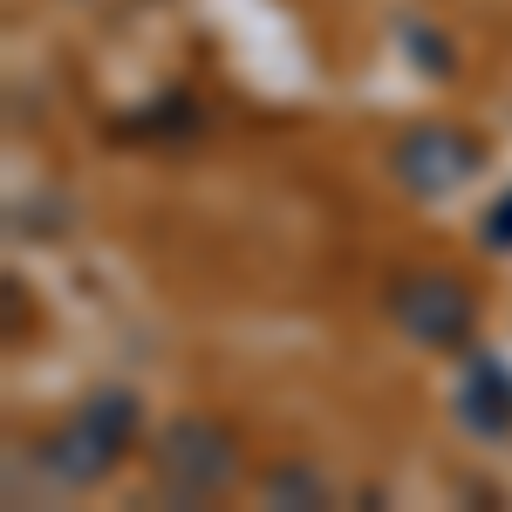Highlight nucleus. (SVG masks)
Returning a JSON list of instances; mask_svg holds the SVG:
<instances>
[{
  "instance_id": "f03ea898",
  "label": "nucleus",
  "mask_w": 512,
  "mask_h": 512,
  "mask_svg": "<svg viewBox=\"0 0 512 512\" xmlns=\"http://www.w3.org/2000/svg\"><path fill=\"white\" fill-rule=\"evenodd\" d=\"M151 478L171 506H212L239 485V431L226 417L185 410L171 417L151 444Z\"/></svg>"
},
{
  "instance_id": "39448f33",
  "label": "nucleus",
  "mask_w": 512,
  "mask_h": 512,
  "mask_svg": "<svg viewBox=\"0 0 512 512\" xmlns=\"http://www.w3.org/2000/svg\"><path fill=\"white\" fill-rule=\"evenodd\" d=\"M458 424L472 437H506L512 431V369L492 355H472V369L458 376Z\"/></svg>"
},
{
  "instance_id": "20e7f679",
  "label": "nucleus",
  "mask_w": 512,
  "mask_h": 512,
  "mask_svg": "<svg viewBox=\"0 0 512 512\" xmlns=\"http://www.w3.org/2000/svg\"><path fill=\"white\" fill-rule=\"evenodd\" d=\"M390 315L417 349H465L478 328V301L458 274H410L396 280Z\"/></svg>"
},
{
  "instance_id": "0eeeda50",
  "label": "nucleus",
  "mask_w": 512,
  "mask_h": 512,
  "mask_svg": "<svg viewBox=\"0 0 512 512\" xmlns=\"http://www.w3.org/2000/svg\"><path fill=\"white\" fill-rule=\"evenodd\" d=\"M478 239L492 246V253H512V192H499L485 205V219H478Z\"/></svg>"
},
{
  "instance_id": "423d86ee",
  "label": "nucleus",
  "mask_w": 512,
  "mask_h": 512,
  "mask_svg": "<svg viewBox=\"0 0 512 512\" xmlns=\"http://www.w3.org/2000/svg\"><path fill=\"white\" fill-rule=\"evenodd\" d=\"M260 506H328V478L308 458H287L260 478Z\"/></svg>"
},
{
  "instance_id": "7ed1b4c3",
  "label": "nucleus",
  "mask_w": 512,
  "mask_h": 512,
  "mask_svg": "<svg viewBox=\"0 0 512 512\" xmlns=\"http://www.w3.org/2000/svg\"><path fill=\"white\" fill-rule=\"evenodd\" d=\"M485 137H472V130H458V123H410L403 137L390 144V171H396V185L410 198H451V192H465L478 171H485Z\"/></svg>"
},
{
  "instance_id": "f257e3e1",
  "label": "nucleus",
  "mask_w": 512,
  "mask_h": 512,
  "mask_svg": "<svg viewBox=\"0 0 512 512\" xmlns=\"http://www.w3.org/2000/svg\"><path fill=\"white\" fill-rule=\"evenodd\" d=\"M137 424H144V410H137L130 390H96L69 424H55V431L41 437L35 458H41V472L55 478V485L82 492V485H103V478L130 458Z\"/></svg>"
}]
</instances>
